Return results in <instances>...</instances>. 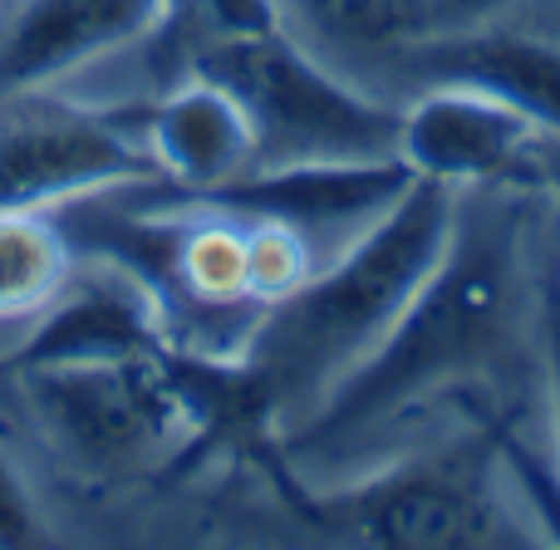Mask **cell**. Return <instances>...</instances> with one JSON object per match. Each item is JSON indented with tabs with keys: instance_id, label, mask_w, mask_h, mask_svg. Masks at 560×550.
Listing matches in <instances>:
<instances>
[{
	"instance_id": "obj_3",
	"label": "cell",
	"mask_w": 560,
	"mask_h": 550,
	"mask_svg": "<svg viewBox=\"0 0 560 550\" xmlns=\"http://www.w3.org/2000/svg\"><path fill=\"white\" fill-rule=\"evenodd\" d=\"M285 502L310 526L354 546L388 550H482L522 546V506L506 502L502 453L492 433L423 447L378 472H359L335 487L285 482Z\"/></svg>"
},
{
	"instance_id": "obj_14",
	"label": "cell",
	"mask_w": 560,
	"mask_h": 550,
	"mask_svg": "<svg viewBox=\"0 0 560 550\" xmlns=\"http://www.w3.org/2000/svg\"><path fill=\"white\" fill-rule=\"evenodd\" d=\"M497 453H502L506 492L516 496L526 522H536L541 541L560 546V457L526 447L512 428H497Z\"/></svg>"
},
{
	"instance_id": "obj_18",
	"label": "cell",
	"mask_w": 560,
	"mask_h": 550,
	"mask_svg": "<svg viewBox=\"0 0 560 550\" xmlns=\"http://www.w3.org/2000/svg\"><path fill=\"white\" fill-rule=\"evenodd\" d=\"M506 5L512 0H438L423 15V25H477V20H492Z\"/></svg>"
},
{
	"instance_id": "obj_7",
	"label": "cell",
	"mask_w": 560,
	"mask_h": 550,
	"mask_svg": "<svg viewBox=\"0 0 560 550\" xmlns=\"http://www.w3.org/2000/svg\"><path fill=\"white\" fill-rule=\"evenodd\" d=\"M560 138L467 84H428L398 108V157L413 177L447 187H522L546 192V163Z\"/></svg>"
},
{
	"instance_id": "obj_17",
	"label": "cell",
	"mask_w": 560,
	"mask_h": 550,
	"mask_svg": "<svg viewBox=\"0 0 560 550\" xmlns=\"http://www.w3.org/2000/svg\"><path fill=\"white\" fill-rule=\"evenodd\" d=\"M212 25V39H246V35H271L280 30L276 0H197Z\"/></svg>"
},
{
	"instance_id": "obj_15",
	"label": "cell",
	"mask_w": 560,
	"mask_h": 550,
	"mask_svg": "<svg viewBox=\"0 0 560 550\" xmlns=\"http://www.w3.org/2000/svg\"><path fill=\"white\" fill-rule=\"evenodd\" d=\"M536 319H541V364H546V408H551V437L560 457V251L541 271V295H536Z\"/></svg>"
},
{
	"instance_id": "obj_2",
	"label": "cell",
	"mask_w": 560,
	"mask_h": 550,
	"mask_svg": "<svg viewBox=\"0 0 560 550\" xmlns=\"http://www.w3.org/2000/svg\"><path fill=\"white\" fill-rule=\"evenodd\" d=\"M453 212L457 187L413 177L388 212H378L261 315L242 359L271 398L280 437L305 423L329 388L394 329L443 256Z\"/></svg>"
},
{
	"instance_id": "obj_6",
	"label": "cell",
	"mask_w": 560,
	"mask_h": 550,
	"mask_svg": "<svg viewBox=\"0 0 560 550\" xmlns=\"http://www.w3.org/2000/svg\"><path fill=\"white\" fill-rule=\"evenodd\" d=\"M138 183H158L153 157L104 114L55 104L0 124V212H74Z\"/></svg>"
},
{
	"instance_id": "obj_8",
	"label": "cell",
	"mask_w": 560,
	"mask_h": 550,
	"mask_svg": "<svg viewBox=\"0 0 560 550\" xmlns=\"http://www.w3.org/2000/svg\"><path fill=\"white\" fill-rule=\"evenodd\" d=\"M413 183V167L404 157H354V163H271L252 167L246 177L192 192L207 202H222L232 212H252L266 222H280L315 251V242L359 236L378 212L398 202Z\"/></svg>"
},
{
	"instance_id": "obj_13",
	"label": "cell",
	"mask_w": 560,
	"mask_h": 550,
	"mask_svg": "<svg viewBox=\"0 0 560 550\" xmlns=\"http://www.w3.org/2000/svg\"><path fill=\"white\" fill-rule=\"evenodd\" d=\"M276 15L315 55H378L423 25L418 0H276Z\"/></svg>"
},
{
	"instance_id": "obj_19",
	"label": "cell",
	"mask_w": 560,
	"mask_h": 550,
	"mask_svg": "<svg viewBox=\"0 0 560 550\" xmlns=\"http://www.w3.org/2000/svg\"><path fill=\"white\" fill-rule=\"evenodd\" d=\"M546 192H551L556 217H560V143L551 148V163H546Z\"/></svg>"
},
{
	"instance_id": "obj_16",
	"label": "cell",
	"mask_w": 560,
	"mask_h": 550,
	"mask_svg": "<svg viewBox=\"0 0 560 550\" xmlns=\"http://www.w3.org/2000/svg\"><path fill=\"white\" fill-rule=\"evenodd\" d=\"M35 541H45L39 512H35V502H30L25 482L15 477V467L0 457V550L35 546Z\"/></svg>"
},
{
	"instance_id": "obj_1",
	"label": "cell",
	"mask_w": 560,
	"mask_h": 550,
	"mask_svg": "<svg viewBox=\"0 0 560 550\" xmlns=\"http://www.w3.org/2000/svg\"><path fill=\"white\" fill-rule=\"evenodd\" d=\"M532 197L522 187H463L453 232L428 280L384 339L280 437L285 457H339L374 428L463 388L512 354L532 305Z\"/></svg>"
},
{
	"instance_id": "obj_4",
	"label": "cell",
	"mask_w": 560,
	"mask_h": 550,
	"mask_svg": "<svg viewBox=\"0 0 560 550\" xmlns=\"http://www.w3.org/2000/svg\"><path fill=\"white\" fill-rule=\"evenodd\" d=\"M197 74L217 79L256 128L261 163H354L398 157V108H384L329 69L325 55L285 30L246 39H212Z\"/></svg>"
},
{
	"instance_id": "obj_10",
	"label": "cell",
	"mask_w": 560,
	"mask_h": 550,
	"mask_svg": "<svg viewBox=\"0 0 560 550\" xmlns=\"http://www.w3.org/2000/svg\"><path fill=\"white\" fill-rule=\"evenodd\" d=\"M138 138L173 192H217L261 163L246 108L197 69L148 108Z\"/></svg>"
},
{
	"instance_id": "obj_5",
	"label": "cell",
	"mask_w": 560,
	"mask_h": 550,
	"mask_svg": "<svg viewBox=\"0 0 560 550\" xmlns=\"http://www.w3.org/2000/svg\"><path fill=\"white\" fill-rule=\"evenodd\" d=\"M30 413L74 463L98 472L148 467L163 453H187L192 413L173 349L114 359H59L20 368Z\"/></svg>"
},
{
	"instance_id": "obj_9",
	"label": "cell",
	"mask_w": 560,
	"mask_h": 550,
	"mask_svg": "<svg viewBox=\"0 0 560 550\" xmlns=\"http://www.w3.org/2000/svg\"><path fill=\"white\" fill-rule=\"evenodd\" d=\"M173 0H20L0 25V94L59 84L163 25Z\"/></svg>"
},
{
	"instance_id": "obj_11",
	"label": "cell",
	"mask_w": 560,
	"mask_h": 550,
	"mask_svg": "<svg viewBox=\"0 0 560 550\" xmlns=\"http://www.w3.org/2000/svg\"><path fill=\"white\" fill-rule=\"evenodd\" d=\"M404 69L423 84H467L560 138V45L516 30L447 25L438 39H408Z\"/></svg>"
},
{
	"instance_id": "obj_12",
	"label": "cell",
	"mask_w": 560,
	"mask_h": 550,
	"mask_svg": "<svg viewBox=\"0 0 560 550\" xmlns=\"http://www.w3.org/2000/svg\"><path fill=\"white\" fill-rule=\"evenodd\" d=\"M74 276L59 212H0V319H35Z\"/></svg>"
}]
</instances>
